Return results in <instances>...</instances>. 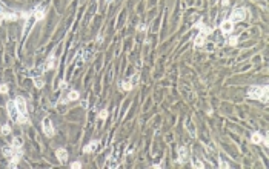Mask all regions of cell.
<instances>
[{"instance_id": "6da1fadb", "label": "cell", "mask_w": 269, "mask_h": 169, "mask_svg": "<svg viewBox=\"0 0 269 169\" xmlns=\"http://www.w3.org/2000/svg\"><path fill=\"white\" fill-rule=\"evenodd\" d=\"M16 105H17V111H19V117H17V123L20 125H29V115H28V106H26V100L23 97H17L16 98Z\"/></svg>"}, {"instance_id": "7a4b0ae2", "label": "cell", "mask_w": 269, "mask_h": 169, "mask_svg": "<svg viewBox=\"0 0 269 169\" xmlns=\"http://www.w3.org/2000/svg\"><path fill=\"white\" fill-rule=\"evenodd\" d=\"M269 89L267 86H251L248 89V95L251 98H257V100H261L263 103H267V98H269Z\"/></svg>"}, {"instance_id": "3957f363", "label": "cell", "mask_w": 269, "mask_h": 169, "mask_svg": "<svg viewBox=\"0 0 269 169\" xmlns=\"http://www.w3.org/2000/svg\"><path fill=\"white\" fill-rule=\"evenodd\" d=\"M246 16H248V11H246L244 8H235V10L231 13L229 20H231L232 23H235V22H241V20L246 19Z\"/></svg>"}, {"instance_id": "277c9868", "label": "cell", "mask_w": 269, "mask_h": 169, "mask_svg": "<svg viewBox=\"0 0 269 169\" xmlns=\"http://www.w3.org/2000/svg\"><path fill=\"white\" fill-rule=\"evenodd\" d=\"M6 109H8V117L13 118L14 121H17V117H19V111H17V105H16V100H10L6 103Z\"/></svg>"}, {"instance_id": "5b68a950", "label": "cell", "mask_w": 269, "mask_h": 169, "mask_svg": "<svg viewBox=\"0 0 269 169\" xmlns=\"http://www.w3.org/2000/svg\"><path fill=\"white\" fill-rule=\"evenodd\" d=\"M42 129H43V132H45V135H48V137H52L54 135V126H52V121L49 120V118H45L43 121H42Z\"/></svg>"}, {"instance_id": "8992f818", "label": "cell", "mask_w": 269, "mask_h": 169, "mask_svg": "<svg viewBox=\"0 0 269 169\" xmlns=\"http://www.w3.org/2000/svg\"><path fill=\"white\" fill-rule=\"evenodd\" d=\"M197 29H200V33L202 34H205V36H209L211 33H212V28H209V26H206L205 23H203V20H198L195 25H194Z\"/></svg>"}, {"instance_id": "52a82bcc", "label": "cell", "mask_w": 269, "mask_h": 169, "mask_svg": "<svg viewBox=\"0 0 269 169\" xmlns=\"http://www.w3.org/2000/svg\"><path fill=\"white\" fill-rule=\"evenodd\" d=\"M56 157H57V160H59L60 163H65V161L68 160V151H66L65 148H59V149L56 151Z\"/></svg>"}, {"instance_id": "ba28073f", "label": "cell", "mask_w": 269, "mask_h": 169, "mask_svg": "<svg viewBox=\"0 0 269 169\" xmlns=\"http://www.w3.org/2000/svg\"><path fill=\"white\" fill-rule=\"evenodd\" d=\"M33 16H34V19L39 22V20H43V19L46 17V11H45V8L39 6V8H36V10L33 11Z\"/></svg>"}, {"instance_id": "9c48e42d", "label": "cell", "mask_w": 269, "mask_h": 169, "mask_svg": "<svg viewBox=\"0 0 269 169\" xmlns=\"http://www.w3.org/2000/svg\"><path fill=\"white\" fill-rule=\"evenodd\" d=\"M220 29L225 33V34H229V33H232V29H234V23L228 19V20H225V22H221V25H220Z\"/></svg>"}, {"instance_id": "30bf717a", "label": "cell", "mask_w": 269, "mask_h": 169, "mask_svg": "<svg viewBox=\"0 0 269 169\" xmlns=\"http://www.w3.org/2000/svg\"><path fill=\"white\" fill-rule=\"evenodd\" d=\"M97 148H98V140H91V141L83 148V152H85V154H89V152H94Z\"/></svg>"}, {"instance_id": "8fae6325", "label": "cell", "mask_w": 269, "mask_h": 169, "mask_svg": "<svg viewBox=\"0 0 269 169\" xmlns=\"http://www.w3.org/2000/svg\"><path fill=\"white\" fill-rule=\"evenodd\" d=\"M188 155H189V154H188V149H186V148H183V146L179 148V161H180V163H185V161L188 160Z\"/></svg>"}, {"instance_id": "7c38bea8", "label": "cell", "mask_w": 269, "mask_h": 169, "mask_svg": "<svg viewBox=\"0 0 269 169\" xmlns=\"http://www.w3.org/2000/svg\"><path fill=\"white\" fill-rule=\"evenodd\" d=\"M56 66V56L51 54L48 59H46V63H45V69H54Z\"/></svg>"}, {"instance_id": "4fadbf2b", "label": "cell", "mask_w": 269, "mask_h": 169, "mask_svg": "<svg viewBox=\"0 0 269 169\" xmlns=\"http://www.w3.org/2000/svg\"><path fill=\"white\" fill-rule=\"evenodd\" d=\"M205 42H206V36L202 34V33H198L197 37H195V40H194V45H195V46H203Z\"/></svg>"}, {"instance_id": "5bb4252c", "label": "cell", "mask_w": 269, "mask_h": 169, "mask_svg": "<svg viewBox=\"0 0 269 169\" xmlns=\"http://www.w3.org/2000/svg\"><path fill=\"white\" fill-rule=\"evenodd\" d=\"M68 102H77L79 98H80V92L79 91H71L69 94H68Z\"/></svg>"}, {"instance_id": "9a60e30c", "label": "cell", "mask_w": 269, "mask_h": 169, "mask_svg": "<svg viewBox=\"0 0 269 169\" xmlns=\"http://www.w3.org/2000/svg\"><path fill=\"white\" fill-rule=\"evenodd\" d=\"M261 140H263V137H261V134H260V132H254V134L251 135V141H252L254 144H260V143H261Z\"/></svg>"}, {"instance_id": "2e32d148", "label": "cell", "mask_w": 269, "mask_h": 169, "mask_svg": "<svg viewBox=\"0 0 269 169\" xmlns=\"http://www.w3.org/2000/svg\"><path fill=\"white\" fill-rule=\"evenodd\" d=\"M132 88H134V86H132L131 82H120V89H121V91H126V92H128V91H132Z\"/></svg>"}, {"instance_id": "e0dca14e", "label": "cell", "mask_w": 269, "mask_h": 169, "mask_svg": "<svg viewBox=\"0 0 269 169\" xmlns=\"http://www.w3.org/2000/svg\"><path fill=\"white\" fill-rule=\"evenodd\" d=\"M34 85H36V88L42 89V88L45 86V80H43L42 77H39V79H34Z\"/></svg>"}, {"instance_id": "ac0fdd59", "label": "cell", "mask_w": 269, "mask_h": 169, "mask_svg": "<svg viewBox=\"0 0 269 169\" xmlns=\"http://www.w3.org/2000/svg\"><path fill=\"white\" fill-rule=\"evenodd\" d=\"M139 80H140V75H139V74H134V75L131 77L129 82L132 83V86H137V85H139Z\"/></svg>"}, {"instance_id": "d6986e66", "label": "cell", "mask_w": 269, "mask_h": 169, "mask_svg": "<svg viewBox=\"0 0 269 169\" xmlns=\"http://www.w3.org/2000/svg\"><path fill=\"white\" fill-rule=\"evenodd\" d=\"M108 115H109L108 109H102V111L98 112V118H100V120H106V118H108Z\"/></svg>"}, {"instance_id": "ffe728a7", "label": "cell", "mask_w": 269, "mask_h": 169, "mask_svg": "<svg viewBox=\"0 0 269 169\" xmlns=\"http://www.w3.org/2000/svg\"><path fill=\"white\" fill-rule=\"evenodd\" d=\"M0 131H2V134H3V135H8V134L11 132V126H10V125H3Z\"/></svg>"}, {"instance_id": "44dd1931", "label": "cell", "mask_w": 269, "mask_h": 169, "mask_svg": "<svg viewBox=\"0 0 269 169\" xmlns=\"http://www.w3.org/2000/svg\"><path fill=\"white\" fill-rule=\"evenodd\" d=\"M228 43H229L231 46H235V45L238 43V37H235V36H232V37H229V40H228Z\"/></svg>"}, {"instance_id": "7402d4cb", "label": "cell", "mask_w": 269, "mask_h": 169, "mask_svg": "<svg viewBox=\"0 0 269 169\" xmlns=\"http://www.w3.org/2000/svg\"><path fill=\"white\" fill-rule=\"evenodd\" d=\"M192 167H198V169H203V167H205V164H203L200 160H194V161H192Z\"/></svg>"}, {"instance_id": "603a6c76", "label": "cell", "mask_w": 269, "mask_h": 169, "mask_svg": "<svg viewBox=\"0 0 269 169\" xmlns=\"http://www.w3.org/2000/svg\"><path fill=\"white\" fill-rule=\"evenodd\" d=\"M8 91H10L8 85H0V94H6Z\"/></svg>"}, {"instance_id": "cb8c5ba5", "label": "cell", "mask_w": 269, "mask_h": 169, "mask_svg": "<svg viewBox=\"0 0 269 169\" xmlns=\"http://www.w3.org/2000/svg\"><path fill=\"white\" fill-rule=\"evenodd\" d=\"M11 144H13V146H16V148H22V141H20V138H14Z\"/></svg>"}, {"instance_id": "d4e9b609", "label": "cell", "mask_w": 269, "mask_h": 169, "mask_svg": "<svg viewBox=\"0 0 269 169\" xmlns=\"http://www.w3.org/2000/svg\"><path fill=\"white\" fill-rule=\"evenodd\" d=\"M71 167H72V169H80V167H82V163H80V161H72V163H71Z\"/></svg>"}, {"instance_id": "484cf974", "label": "cell", "mask_w": 269, "mask_h": 169, "mask_svg": "<svg viewBox=\"0 0 269 169\" xmlns=\"http://www.w3.org/2000/svg\"><path fill=\"white\" fill-rule=\"evenodd\" d=\"M20 16H22V19H23V20H28V19L33 16V13H22Z\"/></svg>"}, {"instance_id": "4316f807", "label": "cell", "mask_w": 269, "mask_h": 169, "mask_svg": "<svg viewBox=\"0 0 269 169\" xmlns=\"http://www.w3.org/2000/svg\"><path fill=\"white\" fill-rule=\"evenodd\" d=\"M186 125H188V129L191 131V134H192V135H195V131H194V126H192V123H191V121H188Z\"/></svg>"}, {"instance_id": "83f0119b", "label": "cell", "mask_w": 269, "mask_h": 169, "mask_svg": "<svg viewBox=\"0 0 269 169\" xmlns=\"http://www.w3.org/2000/svg\"><path fill=\"white\" fill-rule=\"evenodd\" d=\"M220 167H225V169H226V167H229V164H228L226 161H220Z\"/></svg>"}, {"instance_id": "f1b7e54d", "label": "cell", "mask_w": 269, "mask_h": 169, "mask_svg": "<svg viewBox=\"0 0 269 169\" xmlns=\"http://www.w3.org/2000/svg\"><path fill=\"white\" fill-rule=\"evenodd\" d=\"M66 86H68V83H66V82H60V88H62V89H65Z\"/></svg>"}, {"instance_id": "f546056e", "label": "cell", "mask_w": 269, "mask_h": 169, "mask_svg": "<svg viewBox=\"0 0 269 169\" xmlns=\"http://www.w3.org/2000/svg\"><path fill=\"white\" fill-rule=\"evenodd\" d=\"M137 31H145V25H139V26H137Z\"/></svg>"}, {"instance_id": "4dcf8cb0", "label": "cell", "mask_w": 269, "mask_h": 169, "mask_svg": "<svg viewBox=\"0 0 269 169\" xmlns=\"http://www.w3.org/2000/svg\"><path fill=\"white\" fill-rule=\"evenodd\" d=\"M221 3H223V6H228V5H229V0H223Z\"/></svg>"}, {"instance_id": "1f68e13d", "label": "cell", "mask_w": 269, "mask_h": 169, "mask_svg": "<svg viewBox=\"0 0 269 169\" xmlns=\"http://www.w3.org/2000/svg\"><path fill=\"white\" fill-rule=\"evenodd\" d=\"M0 23H2V19H0Z\"/></svg>"}]
</instances>
